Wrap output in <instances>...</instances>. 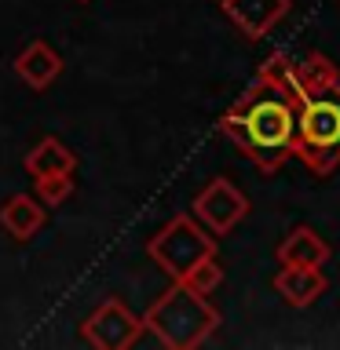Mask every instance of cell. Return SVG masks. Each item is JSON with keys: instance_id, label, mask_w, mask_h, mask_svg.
Segmentation results:
<instances>
[{"instance_id": "obj_4", "label": "cell", "mask_w": 340, "mask_h": 350, "mask_svg": "<svg viewBox=\"0 0 340 350\" xmlns=\"http://www.w3.org/2000/svg\"><path fill=\"white\" fill-rule=\"evenodd\" d=\"M147 256L161 273H169L172 281H183L202 259L216 256V234H208L194 215H172L150 237Z\"/></svg>"}, {"instance_id": "obj_6", "label": "cell", "mask_w": 340, "mask_h": 350, "mask_svg": "<svg viewBox=\"0 0 340 350\" xmlns=\"http://www.w3.org/2000/svg\"><path fill=\"white\" fill-rule=\"evenodd\" d=\"M81 336L95 350H128L143 336V317H136L121 299H106L84 317Z\"/></svg>"}, {"instance_id": "obj_11", "label": "cell", "mask_w": 340, "mask_h": 350, "mask_svg": "<svg viewBox=\"0 0 340 350\" xmlns=\"http://www.w3.org/2000/svg\"><path fill=\"white\" fill-rule=\"evenodd\" d=\"M282 267H322L329 259V245L326 237L311 226H293L289 234L282 237V245L274 248Z\"/></svg>"}, {"instance_id": "obj_8", "label": "cell", "mask_w": 340, "mask_h": 350, "mask_svg": "<svg viewBox=\"0 0 340 350\" xmlns=\"http://www.w3.org/2000/svg\"><path fill=\"white\" fill-rule=\"evenodd\" d=\"M15 73H19V81L26 88H33V92H48V88L59 81V73H62V59H59V51H55L48 40H33V44H26V48L19 51Z\"/></svg>"}, {"instance_id": "obj_12", "label": "cell", "mask_w": 340, "mask_h": 350, "mask_svg": "<svg viewBox=\"0 0 340 350\" xmlns=\"http://www.w3.org/2000/svg\"><path fill=\"white\" fill-rule=\"evenodd\" d=\"M333 84H340V70L329 55L311 51V55H304L300 62H293L296 95H315V92H326V88H333Z\"/></svg>"}, {"instance_id": "obj_13", "label": "cell", "mask_w": 340, "mask_h": 350, "mask_svg": "<svg viewBox=\"0 0 340 350\" xmlns=\"http://www.w3.org/2000/svg\"><path fill=\"white\" fill-rule=\"evenodd\" d=\"M22 168H26L33 179H40V175H51V172H73V168H77V153L66 146L62 139L44 135L37 146H33L26 157H22Z\"/></svg>"}, {"instance_id": "obj_5", "label": "cell", "mask_w": 340, "mask_h": 350, "mask_svg": "<svg viewBox=\"0 0 340 350\" xmlns=\"http://www.w3.org/2000/svg\"><path fill=\"white\" fill-rule=\"evenodd\" d=\"M191 208H194V219L208 230V234L223 237L249 215V197L241 193L230 179H212L208 186L197 190Z\"/></svg>"}, {"instance_id": "obj_15", "label": "cell", "mask_w": 340, "mask_h": 350, "mask_svg": "<svg viewBox=\"0 0 340 350\" xmlns=\"http://www.w3.org/2000/svg\"><path fill=\"white\" fill-rule=\"evenodd\" d=\"M183 284H191V288L202 292V295H212L219 284H223V267H219V259H216V256L202 259V262H197V267L183 278Z\"/></svg>"}, {"instance_id": "obj_9", "label": "cell", "mask_w": 340, "mask_h": 350, "mask_svg": "<svg viewBox=\"0 0 340 350\" xmlns=\"http://www.w3.org/2000/svg\"><path fill=\"white\" fill-rule=\"evenodd\" d=\"M48 223V208H44L37 197L29 193H11L4 204H0V226L11 241H33L40 234V226Z\"/></svg>"}, {"instance_id": "obj_2", "label": "cell", "mask_w": 340, "mask_h": 350, "mask_svg": "<svg viewBox=\"0 0 340 350\" xmlns=\"http://www.w3.org/2000/svg\"><path fill=\"white\" fill-rule=\"evenodd\" d=\"M143 328L169 350H194L219 328V310L208 303V295L172 281V288L161 292L143 314Z\"/></svg>"}, {"instance_id": "obj_3", "label": "cell", "mask_w": 340, "mask_h": 350, "mask_svg": "<svg viewBox=\"0 0 340 350\" xmlns=\"http://www.w3.org/2000/svg\"><path fill=\"white\" fill-rule=\"evenodd\" d=\"M293 157L326 179L340 168V84L296 98V146Z\"/></svg>"}, {"instance_id": "obj_14", "label": "cell", "mask_w": 340, "mask_h": 350, "mask_svg": "<svg viewBox=\"0 0 340 350\" xmlns=\"http://www.w3.org/2000/svg\"><path fill=\"white\" fill-rule=\"evenodd\" d=\"M70 197H73V172H51L37 179V201L44 208H59Z\"/></svg>"}, {"instance_id": "obj_16", "label": "cell", "mask_w": 340, "mask_h": 350, "mask_svg": "<svg viewBox=\"0 0 340 350\" xmlns=\"http://www.w3.org/2000/svg\"><path fill=\"white\" fill-rule=\"evenodd\" d=\"M81 4H88V0H81Z\"/></svg>"}, {"instance_id": "obj_1", "label": "cell", "mask_w": 340, "mask_h": 350, "mask_svg": "<svg viewBox=\"0 0 340 350\" xmlns=\"http://www.w3.org/2000/svg\"><path fill=\"white\" fill-rule=\"evenodd\" d=\"M296 95L289 84H274L256 73L230 109L216 120L219 135L260 172H278L296 146Z\"/></svg>"}, {"instance_id": "obj_10", "label": "cell", "mask_w": 340, "mask_h": 350, "mask_svg": "<svg viewBox=\"0 0 340 350\" xmlns=\"http://www.w3.org/2000/svg\"><path fill=\"white\" fill-rule=\"evenodd\" d=\"M271 284L282 295V303L304 310V306H311L326 292V273H322V267H282Z\"/></svg>"}, {"instance_id": "obj_7", "label": "cell", "mask_w": 340, "mask_h": 350, "mask_svg": "<svg viewBox=\"0 0 340 350\" xmlns=\"http://www.w3.org/2000/svg\"><path fill=\"white\" fill-rule=\"evenodd\" d=\"M293 0H219L223 15L234 22V29L245 40H260L289 15Z\"/></svg>"}]
</instances>
